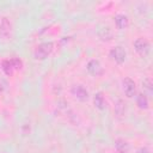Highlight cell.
<instances>
[{
	"label": "cell",
	"instance_id": "cell-14",
	"mask_svg": "<svg viewBox=\"0 0 153 153\" xmlns=\"http://www.w3.org/2000/svg\"><path fill=\"white\" fill-rule=\"evenodd\" d=\"M142 87H143V91L147 93V96H152V93H153V84H152V81H151L149 78L143 79Z\"/></svg>",
	"mask_w": 153,
	"mask_h": 153
},
{
	"label": "cell",
	"instance_id": "cell-15",
	"mask_svg": "<svg viewBox=\"0 0 153 153\" xmlns=\"http://www.w3.org/2000/svg\"><path fill=\"white\" fill-rule=\"evenodd\" d=\"M2 71L5 72V74L6 75H11L12 73H13V66H12V62H11V60H5L4 62H2Z\"/></svg>",
	"mask_w": 153,
	"mask_h": 153
},
{
	"label": "cell",
	"instance_id": "cell-4",
	"mask_svg": "<svg viewBox=\"0 0 153 153\" xmlns=\"http://www.w3.org/2000/svg\"><path fill=\"white\" fill-rule=\"evenodd\" d=\"M110 57H111L115 62H117V63H123V62L126 61L127 53H126V50H124L122 47L117 45V47H115V48H112V49L110 50Z\"/></svg>",
	"mask_w": 153,
	"mask_h": 153
},
{
	"label": "cell",
	"instance_id": "cell-2",
	"mask_svg": "<svg viewBox=\"0 0 153 153\" xmlns=\"http://www.w3.org/2000/svg\"><path fill=\"white\" fill-rule=\"evenodd\" d=\"M134 48H135L136 53H137L140 56H142V57L147 56V55L149 54V50H151L149 42H148L146 38H142V37L135 39V42H134Z\"/></svg>",
	"mask_w": 153,
	"mask_h": 153
},
{
	"label": "cell",
	"instance_id": "cell-5",
	"mask_svg": "<svg viewBox=\"0 0 153 153\" xmlns=\"http://www.w3.org/2000/svg\"><path fill=\"white\" fill-rule=\"evenodd\" d=\"M123 85V92L128 98L134 97V94L136 93V85L134 82V80H131L130 78H124L122 81Z\"/></svg>",
	"mask_w": 153,
	"mask_h": 153
},
{
	"label": "cell",
	"instance_id": "cell-13",
	"mask_svg": "<svg viewBox=\"0 0 153 153\" xmlns=\"http://www.w3.org/2000/svg\"><path fill=\"white\" fill-rule=\"evenodd\" d=\"M126 112V103L121 99H118L115 104V114L118 116H123Z\"/></svg>",
	"mask_w": 153,
	"mask_h": 153
},
{
	"label": "cell",
	"instance_id": "cell-16",
	"mask_svg": "<svg viewBox=\"0 0 153 153\" xmlns=\"http://www.w3.org/2000/svg\"><path fill=\"white\" fill-rule=\"evenodd\" d=\"M11 62H12V66H13L14 69H20V68L23 67V62H22V60L18 59V57L11 59Z\"/></svg>",
	"mask_w": 153,
	"mask_h": 153
},
{
	"label": "cell",
	"instance_id": "cell-9",
	"mask_svg": "<svg viewBox=\"0 0 153 153\" xmlns=\"http://www.w3.org/2000/svg\"><path fill=\"white\" fill-rule=\"evenodd\" d=\"M115 24H116V26H117L118 29H121V30L126 29V27L128 26V24H129L128 17H127L126 14H117V16H115Z\"/></svg>",
	"mask_w": 153,
	"mask_h": 153
},
{
	"label": "cell",
	"instance_id": "cell-11",
	"mask_svg": "<svg viewBox=\"0 0 153 153\" xmlns=\"http://www.w3.org/2000/svg\"><path fill=\"white\" fill-rule=\"evenodd\" d=\"M136 104H137V106L140 108V109H147L148 108V98H147V96L145 94V93H140V94H137V97H136Z\"/></svg>",
	"mask_w": 153,
	"mask_h": 153
},
{
	"label": "cell",
	"instance_id": "cell-6",
	"mask_svg": "<svg viewBox=\"0 0 153 153\" xmlns=\"http://www.w3.org/2000/svg\"><path fill=\"white\" fill-rule=\"evenodd\" d=\"M86 68H87L88 73L91 75H93V76H99L104 72V69H103V67H102V65H100V62L98 60H91V61H88Z\"/></svg>",
	"mask_w": 153,
	"mask_h": 153
},
{
	"label": "cell",
	"instance_id": "cell-10",
	"mask_svg": "<svg viewBox=\"0 0 153 153\" xmlns=\"http://www.w3.org/2000/svg\"><path fill=\"white\" fill-rule=\"evenodd\" d=\"M10 31H11V23L7 18H2L1 23H0V35L2 37H8L10 36Z\"/></svg>",
	"mask_w": 153,
	"mask_h": 153
},
{
	"label": "cell",
	"instance_id": "cell-1",
	"mask_svg": "<svg viewBox=\"0 0 153 153\" xmlns=\"http://www.w3.org/2000/svg\"><path fill=\"white\" fill-rule=\"evenodd\" d=\"M54 49V44L51 42H44L41 43L36 49H35V59L37 60H44L45 57H48V55H50V53Z\"/></svg>",
	"mask_w": 153,
	"mask_h": 153
},
{
	"label": "cell",
	"instance_id": "cell-8",
	"mask_svg": "<svg viewBox=\"0 0 153 153\" xmlns=\"http://www.w3.org/2000/svg\"><path fill=\"white\" fill-rule=\"evenodd\" d=\"M93 103H94V106L99 110H104L106 108V100L103 96L102 92H97L93 97Z\"/></svg>",
	"mask_w": 153,
	"mask_h": 153
},
{
	"label": "cell",
	"instance_id": "cell-3",
	"mask_svg": "<svg viewBox=\"0 0 153 153\" xmlns=\"http://www.w3.org/2000/svg\"><path fill=\"white\" fill-rule=\"evenodd\" d=\"M71 92L80 102H85L88 99V91L82 85H73L71 88Z\"/></svg>",
	"mask_w": 153,
	"mask_h": 153
},
{
	"label": "cell",
	"instance_id": "cell-12",
	"mask_svg": "<svg viewBox=\"0 0 153 153\" xmlns=\"http://www.w3.org/2000/svg\"><path fill=\"white\" fill-rule=\"evenodd\" d=\"M115 147L116 149L118 151V153H126L128 149H129V145L127 141L122 140V139H118L115 141Z\"/></svg>",
	"mask_w": 153,
	"mask_h": 153
},
{
	"label": "cell",
	"instance_id": "cell-7",
	"mask_svg": "<svg viewBox=\"0 0 153 153\" xmlns=\"http://www.w3.org/2000/svg\"><path fill=\"white\" fill-rule=\"evenodd\" d=\"M97 35L102 41H110L112 38V30L109 26H100L97 31Z\"/></svg>",
	"mask_w": 153,
	"mask_h": 153
},
{
	"label": "cell",
	"instance_id": "cell-17",
	"mask_svg": "<svg viewBox=\"0 0 153 153\" xmlns=\"http://www.w3.org/2000/svg\"><path fill=\"white\" fill-rule=\"evenodd\" d=\"M137 153H151V151L147 147H141V148H139Z\"/></svg>",
	"mask_w": 153,
	"mask_h": 153
}]
</instances>
